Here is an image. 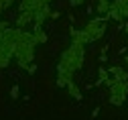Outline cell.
I'll list each match as a JSON object with an SVG mask.
<instances>
[{
	"label": "cell",
	"instance_id": "1",
	"mask_svg": "<svg viewBox=\"0 0 128 120\" xmlns=\"http://www.w3.org/2000/svg\"><path fill=\"white\" fill-rule=\"evenodd\" d=\"M84 0H71V4H82Z\"/></svg>",
	"mask_w": 128,
	"mask_h": 120
},
{
	"label": "cell",
	"instance_id": "2",
	"mask_svg": "<svg viewBox=\"0 0 128 120\" xmlns=\"http://www.w3.org/2000/svg\"><path fill=\"white\" fill-rule=\"evenodd\" d=\"M126 63H128V57H126Z\"/></svg>",
	"mask_w": 128,
	"mask_h": 120
}]
</instances>
